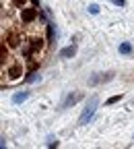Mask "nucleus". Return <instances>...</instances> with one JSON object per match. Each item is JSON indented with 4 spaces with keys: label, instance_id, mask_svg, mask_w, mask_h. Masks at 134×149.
Instances as JSON below:
<instances>
[{
    "label": "nucleus",
    "instance_id": "f257e3e1",
    "mask_svg": "<svg viewBox=\"0 0 134 149\" xmlns=\"http://www.w3.org/2000/svg\"><path fill=\"white\" fill-rule=\"evenodd\" d=\"M23 37L19 35L17 31H12V29H8V31H4V35H2V44H6L8 48H12V50H17V48H21L23 44Z\"/></svg>",
    "mask_w": 134,
    "mask_h": 149
},
{
    "label": "nucleus",
    "instance_id": "f03ea898",
    "mask_svg": "<svg viewBox=\"0 0 134 149\" xmlns=\"http://www.w3.org/2000/svg\"><path fill=\"white\" fill-rule=\"evenodd\" d=\"M97 104H99V100H97V95H93L91 100H89V104H87V108L83 110V114H81V124H87L91 118H93V114H95V110H97Z\"/></svg>",
    "mask_w": 134,
    "mask_h": 149
},
{
    "label": "nucleus",
    "instance_id": "7ed1b4c3",
    "mask_svg": "<svg viewBox=\"0 0 134 149\" xmlns=\"http://www.w3.org/2000/svg\"><path fill=\"white\" fill-rule=\"evenodd\" d=\"M2 70H4V74H8V79H10V81H15V79H19V77L23 74V64H21V62L4 64V66H2Z\"/></svg>",
    "mask_w": 134,
    "mask_h": 149
},
{
    "label": "nucleus",
    "instance_id": "20e7f679",
    "mask_svg": "<svg viewBox=\"0 0 134 149\" xmlns=\"http://www.w3.org/2000/svg\"><path fill=\"white\" fill-rule=\"evenodd\" d=\"M39 19V10L37 8H31V6H23L21 8V21L23 23H33Z\"/></svg>",
    "mask_w": 134,
    "mask_h": 149
},
{
    "label": "nucleus",
    "instance_id": "39448f33",
    "mask_svg": "<svg viewBox=\"0 0 134 149\" xmlns=\"http://www.w3.org/2000/svg\"><path fill=\"white\" fill-rule=\"evenodd\" d=\"M81 100H83V93H70V95H66V100L60 104V110L70 108V106H74L76 102H81Z\"/></svg>",
    "mask_w": 134,
    "mask_h": 149
},
{
    "label": "nucleus",
    "instance_id": "423d86ee",
    "mask_svg": "<svg viewBox=\"0 0 134 149\" xmlns=\"http://www.w3.org/2000/svg\"><path fill=\"white\" fill-rule=\"evenodd\" d=\"M111 77H113L111 72H99V74H95V77L89 79V85H101V83H107Z\"/></svg>",
    "mask_w": 134,
    "mask_h": 149
},
{
    "label": "nucleus",
    "instance_id": "0eeeda50",
    "mask_svg": "<svg viewBox=\"0 0 134 149\" xmlns=\"http://www.w3.org/2000/svg\"><path fill=\"white\" fill-rule=\"evenodd\" d=\"M74 54H76V46H68V48L60 50V58H70Z\"/></svg>",
    "mask_w": 134,
    "mask_h": 149
},
{
    "label": "nucleus",
    "instance_id": "6e6552de",
    "mask_svg": "<svg viewBox=\"0 0 134 149\" xmlns=\"http://www.w3.org/2000/svg\"><path fill=\"white\" fill-rule=\"evenodd\" d=\"M29 97V91H19V93H15V95H12V102L15 104H21V102H25Z\"/></svg>",
    "mask_w": 134,
    "mask_h": 149
},
{
    "label": "nucleus",
    "instance_id": "1a4fd4ad",
    "mask_svg": "<svg viewBox=\"0 0 134 149\" xmlns=\"http://www.w3.org/2000/svg\"><path fill=\"white\" fill-rule=\"evenodd\" d=\"M120 54H132V46L130 44H120Z\"/></svg>",
    "mask_w": 134,
    "mask_h": 149
},
{
    "label": "nucleus",
    "instance_id": "9d476101",
    "mask_svg": "<svg viewBox=\"0 0 134 149\" xmlns=\"http://www.w3.org/2000/svg\"><path fill=\"white\" fill-rule=\"evenodd\" d=\"M120 100H122V95H113V97H109V100H107V104H109V106H111V104H118Z\"/></svg>",
    "mask_w": 134,
    "mask_h": 149
},
{
    "label": "nucleus",
    "instance_id": "9b49d317",
    "mask_svg": "<svg viewBox=\"0 0 134 149\" xmlns=\"http://www.w3.org/2000/svg\"><path fill=\"white\" fill-rule=\"evenodd\" d=\"M48 147H58V139L50 137V139H48Z\"/></svg>",
    "mask_w": 134,
    "mask_h": 149
},
{
    "label": "nucleus",
    "instance_id": "f8f14e48",
    "mask_svg": "<svg viewBox=\"0 0 134 149\" xmlns=\"http://www.w3.org/2000/svg\"><path fill=\"white\" fill-rule=\"evenodd\" d=\"M12 6H17V8H23V6H25V0H12Z\"/></svg>",
    "mask_w": 134,
    "mask_h": 149
},
{
    "label": "nucleus",
    "instance_id": "ddd939ff",
    "mask_svg": "<svg viewBox=\"0 0 134 149\" xmlns=\"http://www.w3.org/2000/svg\"><path fill=\"white\" fill-rule=\"evenodd\" d=\"M48 40H50V42L54 40V27H52L50 23H48Z\"/></svg>",
    "mask_w": 134,
    "mask_h": 149
},
{
    "label": "nucleus",
    "instance_id": "4468645a",
    "mask_svg": "<svg viewBox=\"0 0 134 149\" xmlns=\"http://www.w3.org/2000/svg\"><path fill=\"white\" fill-rule=\"evenodd\" d=\"M89 13H91V15H97V13H99V6H97V4H91V6H89Z\"/></svg>",
    "mask_w": 134,
    "mask_h": 149
},
{
    "label": "nucleus",
    "instance_id": "2eb2a0df",
    "mask_svg": "<svg viewBox=\"0 0 134 149\" xmlns=\"http://www.w3.org/2000/svg\"><path fill=\"white\" fill-rule=\"evenodd\" d=\"M111 4H116V6H124L126 4V0H109Z\"/></svg>",
    "mask_w": 134,
    "mask_h": 149
},
{
    "label": "nucleus",
    "instance_id": "dca6fc26",
    "mask_svg": "<svg viewBox=\"0 0 134 149\" xmlns=\"http://www.w3.org/2000/svg\"><path fill=\"white\" fill-rule=\"evenodd\" d=\"M35 79H37V74H35V72H31L29 77H27V81H29V83H31V81H35Z\"/></svg>",
    "mask_w": 134,
    "mask_h": 149
},
{
    "label": "nucleus",
    "instance_id": "f3484780",
    "mask_svg": "<svg viewBox=\"0 0 134 149\" xmlns=\"http://www.w3.org/2000/svg\"><path fill=\"white\" fill-rule=\"evenodd\" d=\"M31 2H33V4H35V6H37V4H39V2H37V0H31Z\"/></svg>",
    "mask_w": 134,
    "mask_h": 149
}]
</instances>
